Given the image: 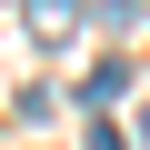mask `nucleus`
Here are the masks:
<instances>
[{
	"mask_svg": "<svg viewBox=\"0 0 150 150\" xmlns=\"http://www.w3.org/2000/svg\"><path fill=\"white\" fill-rule=\"evenodd\" d=\"M90 0H30V40H70Z\"/></svg>",
	"mask_w": 150,
	"mask_h": 150,
	"instance_id": "obj_1",
	"label": "nucleus"
}]
</instances>
